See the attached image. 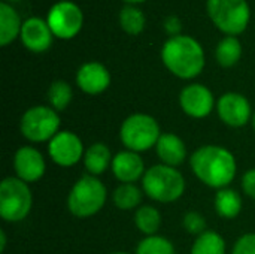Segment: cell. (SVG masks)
Masks as SVG:
<instances>
[{"label": "cell", "mask_w": 255, "mask_h": 254, "mask_svg": "<svg viewBox=\"0 0 255 254\" xmlns=\"http://www.w3.org/2000/svg\"><path fill=\"white\" fill-rule=\"evenodd\" d=\"M232 254H255V234L242 235L235 243Z\"/></svg>", "instance_id": "cell-29"}, {"label": "cell", "mask_w": 255, "mask_h": 254, "mask_svg": "<svg viewBox=\"0 0 255 254\" xmlns=\"http://www.w3.org/2000/svg\"><path fill=\"white\" fill-rule=\"evenodd\" d=\"M60 115L45 105L28 108L19 121L21 135L30 142H49L60 132Z\"/></svg>", "instance_id": "cell-8"}, {"label": "cell", "mask_w": 255, "mask_h": 254, "mask_svg": "<svg viewBox=\"0 0 255 254\" xmlns=\"http://www.w3.org/2000/svg\"><path fill=\"white\" fill-rule=\"evenodd\" d=\"M217 112L220 120L230 127H244L253 120L251 103L241 93H224L217 102Z\"/></svg>", "instance_id": "cell-11"}, {"label": "cell", "mask_w": 255, "mask_h": 254, "mask_svg": "<svg viewBox=\"0 0 255 254\" xmlns=\"http://www.w3.org/2000/svg\"><path fill=\"white\" fill-rule=\"evenodd\" d=\"M163 27H164L166 33L170 34V37H175V36H179V34H181L182 22H181L179 16H176V15H169V16L164 18Z\"/></svg>", "instance_id": "cell-30"}, {"label": "cell", "mask_w": 255, "mask_h": 254, "mask_svg": "<svg viewBox=\"0 0 255 254\" xmlns=\"http://www.w3.org/2000/svg\"><path fill=\"white\" fill-rule=\"evenodd\" d=\"M46 21L54 36L60 39H72L84 25V13L76 3L63 0L49 9Z\"/></svg>", "instance_id": "cell-9"}, {"label": "cell", "mask_w": 255, "mask_h": 254, "mask_svg": "<svg viewBox=\"0 0 255 254\" xmlns=\"http://www.w3.org/2000/svg\"><path fill=\"white\" fill-rule=\"evenodd\" d=\"M214 207L220 217L233 220L242 211V198L236 190L226 187L217 192L214 199Z\"/></svg>", "instance_id": "cell-20"}, {"label": "cell", "mask_w": 255, "mask_h": 254, "mask_svg": "<svg viewBox=\"0 0 255 254\" xmlns=\"http://www.w3.org/2000/svg\"><path fill=\"white\" fill-rule=\"evenodd\" d=\"M52 31L46 19L39 16H31L22 22L21 28V42L31 52H43L52 43Z\"/></svg>", "instance_id": "cell-16"}, {"label": "cell", "mask_w": 255, "mask_h": 254, "mask_svg": "<svg viewBox=\"0 0 255 254\" xmlns=\"http://www.w3.org/2000/svg\"><path fill=\"white\" fill-rule=\"evenodd\" d=\"M6 243H7L6 234H4V231H0V252H1V253H3L4 249H6Z\"/></svg>", "instance_id": "cell-32"}, {"label": "cell", "mask_w": 255, "mask_h": 254, "mask_svg": "<svg viewBox=\"0 0 255 254\" xmlns=\"http://www.w3.org/2000/svg\"><path fill=\"white\" fill-rule=\"evenodd\" d=\"M194 175L211 189H226L232 184L238 172L236 157L221 145H203L190 157Z\"/></svg>", "instance_id": "cell-1"}, {"label": "cell", "mask_w": 255, "mask_h": 254, "mask_svg": "<svg viewBox=\"0 0 255 254\" xmlns=\"http://www.w3.org/2000/svg\"><path fill=\"white\" fill-rule=\"evenodd\" d=\"M7 1H10V3H13V1H19V0H7Z\"/></svg>", "instance_id": "cell-36"}, {"label": "cell", "mask_w": 255, "mask_h": 254, "mask_svg": "<svg viewBox=\"0 0 255 254\" xmlns=\"http://www.w3.org/2000/svg\"><path fill=\"white\" fill-rule=\"evenodd\" d=\"M242 57V45L236 36H226L215 48V58L223 67H233Z\"/></svg>", "instance_id": "cell-21"}, {"label": "cell", "mask_w": 255, "mask_h": 254, "mask_svg": "<svg viewBox=\"0 0 255 254\" xmlns=\"http://www.w3.org/2000/svg\"><path fill=\"white\" fill-rule=\"evenodd\" d=\"M208 15L212 22L227 36L242 34L251 18L247 0H208Z\"/></svg>", "instance_id": "cell-6"}, {"label": "cell", "mask_w": 255, "mask_h": 254, "mask_svg": "<svg viewBox=\"0 0 255 254\" xmlns=\"http://www.w3.org/2000/svg\"><path fill=\"white\" fill-rule=\"evenodd\" d=\"M142 196L143 190H140L136 184H120L112 193V201L118 210L130 211L142 204Z\"/></svg>", "instance_id": "cell-22"}, {"label": "cell", "mask_w": 255, "mask_h": 254, "mask_svg": "<svg viewBox=\"0 0 255 254\" xmlns=\"http://www.w3.org/2000/svg\"><path fill=\"white\" fill-rule=\"evenodd\" d=\"M124 1H127L128 4H137V3H142L145 0H124Z\"/></svg>", "instance_id": "cell-33"}, {"label": "cell", "mask_w": 255, "mask_h": 254, "mask_svg": "<svg viewBox=\"0 0 255 254\" xmlns=\"http://www.w3.org/2000/svg\"><path fill=\"white\" fill-rule=\"evenodd\" d=\"M142 190L155 202L172 204L185 193V180L176 168L160 163L146 169L142 178Z\"/></svg>", "instance_id": "cell-3"}, {"label": "cell", "mask_w": 255, "mask_h": 254, "mask_svg": "<svg viewBox=\"0 0 255 254\" xmlns=\"http://www.w3.org/2000/svg\"><path fill=\"white\" fill-rule=\"evenodd\" d=\"M33 196L27 183L6 177L0 183V217L7 223L22 222L31 211Z\"/></svg>", "instance_id": "cell-7"}, {"label": "cell", "mask_w": 255, "mask_h": 254, "mask_svg": "<svg viewBox=\"0 0 255 254\" xmlns=\"http://www.w3.org/2000/svg\"><path fill=\"white\" fill-rule=\"evenodd\" d=\"M155 151L163 165L176 168L184 163L187 157V147L184 141L175 133H161Z\"/></svg>", "instance_id": "cell-17"}, {"label": "cell", "mask_w": 255, "mask_h": 254, "mask_svg": "<svg viewBox=\"0 0 255 254\" xmlns=\"http://www.w3.org/2000/svg\"><path fill=\"white\" fill-rule=\"evenodd\" d=\"M13 169L19 180L30 184L39 181L45 175L46 163L39 150L25 145L16 150L13 156Z\"/></svg>", "instance_id": "cell-13"}, {"label": "cell", "mask_w": 255, "mask_h": 254, "mask_svg": "<svg viewBox=\"0 0 255 254\" xmlns=\"http://www.w3.org/2000/svg\"><path fill=\"white\" fill-rule=\"evenodd\" d=\"M160 136L161 130L157 120L148 114L128 115L120 127V139L123 145L134 153L151 150L157 145Z\"/></svg>", "instance_id": "cell-5"}, {"label": "cell", "mask_w": 255, "mask_h": 254, "mask_svg": "<svg viewBox=\"0 0 255 254\" xmlns=\"http://www.w3.org/2000/svg\"><path fill=\"white\" fill-rule=\"evenodd\" d=\"M111 254H130V253H126V252H115V253H111Z\"/></svg>", "instance_id": "cell-35"}, {"label": "cell", "mask_w": 255, "mask_h": 254, "mask_svg": "<svg viewBox=\"0 0 255 254\" xmlns=\"http://www.w3.org/2000/svg\"><path fill=\"white\" fill-rule=\"evenodd\" d=\"M251 123H253V127H254V130H255V112H254V115H253V120H251Z\"/></svg>", "instance_id": "cell-34"}, {"label": "cell", "mask_w": 255, "mask_h": 254, "mask_svg": "<svg viewBox=\"0 0 255 254\" xmlns=\"http://www.w3.org/2000/svg\"><path fill=\"white\" fill-rule=\"evenodd\" d=\"M134 225L146 237L157 235L161 226V214L155 207L151 205H140L134 214Z\"/></svg>", "instance_id": "cell-23"}, {"label": "cell", "mask_w": 255, "mask_h": 254, "mask_svg": "<svg viewBox=\"0 0 255 254\" xmlns=\"http://www.w3.org/2000/svg\"><path fill=\"white\" fill-rule=\"evenodd\" d=\"M106 199V186L97 177L84 175L69 192L67 210L78 219H90L105 207Z\"/></svg>", "instance_id": "cell-4"}, {"label": "cell", "mask_w": 255, "mask_h": 254, "mask_svg": "<svg viewBox=\"0 0 255 254\" xmlns=\"http://www.w3.org/2000/svg\"><path fill=\"white\" fill-rule=\"evenodd\" d=\"M76 84L90 96L102 94L111 85V73L105 64L99 61H88L78 69Z\"/></svg>", "instance_id": "cell-14"}, {"label": "cell", "mask_w": 255, "mask_h": 254, "mask_svg": "<svg viewBox=\"0 0 255 254\" xmlns=\"http://www.w3.org/2000/svg\"><path fill=\"white\" fill-rule=\"evenodd\" d=\"M48 154L51 160L61 166L70 168L84 159V144L81 138L70 130H60L48 142Z\"/></svg>", "instance_id": "cell-10"}, {"label": "cell", "mask_w": 255, "mask_h": 254, "mask_svg": "<svg viewBox=\"0 0 255 254\" xmlns=\"http://www.w3.org/2000/svg\"><path fill=\"white\" fill-rule=\"evenodd\" d=\"M120 25L121 28L131 36H137L143 31L145 28V15L143 12L133 6V4H126L121 10H120Z\"/></svg>", "instance_id": "cell-25"}, {"label": "cell", "mask_w": 255, "mask_h": 254, "mask_svg": "<svg viewBox=\"0 0 255 254\" xmlns=\"http://www.w3.org/2000/svg\"><path fill=\"white\" fill-rule=\"evenodd\" d=\"M112 159L114 157L106 144L94 142L85 150L82 160H84V166H85L88 175L99 177L112 165Z\"/></svg>", "instance_id": "cell-18"}, {"label": "cell", "mask_w": 255, "mask_h": 254, "mask_svg": "<svg viewBox=\"0 0 255 254\" xmlns=\"http://www.w3.org/2000/svg\"><path fill=\"white\" fill-rule=\"evenodd\" d=\"M46 97H48L49 106L52 109H55L57 112H61L70 105L72 97H73V91H72V87L69 82L58 79L49 85Z\"/></svg>", "instance_id": "cell-26"}, {"label": "cell", "mask_w": 255, "mask_h": 254, "mask_svg": "<svg viewBox=\"0 0 255 254\" xmlns=\"http://www.w3.org/2000/svg\"><path fill=\"white\" fill-rule=\"evenodd\" d=\"M136 254H176L173 244L160 235L146 237L136 249Z\"/></svg>", "instance_id": "cell-27"}, {"label": "cell", "mask_w": 255, "mask_h": 254, "mask_svg": "<svg viewBox=\"0 0 255 254\" xmlns=\"http://www.w3.org/2000/svg\"><path fill=\"white\" fill-rule=\"evenodd\" d=\"M191 254H226V241L220 234L206 231L196 238Z\"/></svg>", "instance_id": "cell-24"}, {"label": "cell", "mask_w": 255, "mask_h": 254, "mask_svg": "<svg viewBox=\"0 0 255 254\" xmlns=\"http://www.w3.org/2000/svg\"><path fill=\"white\" fill-rule=\"evenodd\" d=\"M242 190L247 196L255 201V168L247 171L242 177Z\"/></svg>", "instance_id": "cell-31"}, {"label": "cell", "mask_w": 255, "mask_h": 254, "mask_svg": "<svg viewBox=\"0 0 255 254\" xmlns=\"http://www.w3.org/2000/svg\"><path fill=\"white\" fill-rule=\"evenodd\" d=\"M161 60L167 70L181 79L199 76L206 63L203 46L187 34L169 37L161 48Z\"/></svg>", "instance_id": "cell-2"}, {"label": "cell", "mask_w": 255, "mask_h": 254, "mask_svg": "<svg viewBox=\"0 0 255 254\" xmlns=\"http://www.w3.org/2000/svg\"><path fill=\"white\" fill-rule=\"evenodd\" d=\"M184 229L191 235H202L206 232V219L197 211H188L182 220Z\"/></svg>", "instance_id": "cell-28"}, {"label": "cell", "mask_w": 255, "mask_h": 254, "mask_svg": "<svg viewBox=\"0 0 255 254\" xmlns=\"http://www.w3.org/2000/svg\"><path fill=\"white\" fill-rule=\"evenodd\" d=\"M111 168L115 178L121 184H134L136 181L142 180L146 172L143 159L139 156V153L130 150L117 153L112 159Z\"/></svg>", "instance_id": "cell-15"}, {"label": "cell", "mask_w": 255, "mask_h": 254, "mask_svg": "<svg viewBox=\"0 0 255 254\" xmlns=\"http://www.w3.org/2000/svg\"><path fill=\"white\" fill-rule=\"evenodd\" d=\"M22 22L18 12L6 1L0 3V45L7 46L21 34Z\"/></svg>", "instance_id": "cell-19"}, {"label": "cell", "mask_w": 255, "mask_h": 254, "mask_svg": "<svg viewBox=\"0 0 255 254\" xmlns=\"http://www.w3.org/2000/svg\"><path fill=\"white\" fill-rule=\"evenodd\" d=\"M179 106L191 118H206L215 106L212 91L203 84H190L179 93Z\"/></svg>", "instance_id": "cell-12"}]
</instances>
